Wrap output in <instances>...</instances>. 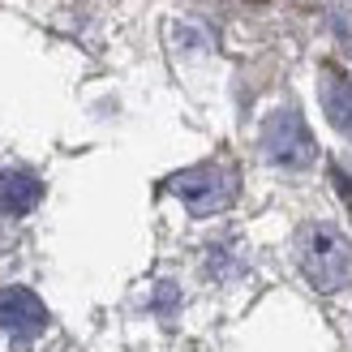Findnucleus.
<instances>
[{"label":"nucleus","mask_w":352,"mask_h":352,"mask_svg":"<svg viewBox=\"0 0 352 352\" xmlns=\"http://www.w3.org/2000/svg\"><path fill=\"white\" fill-rule=\"evenodd\" d=\"M296 267L318 292H340L352 279V245L331 223H305L296 232Z\"/></svg>","instance_id":"1"},{"label":"nucleus","mask_w":352,"mask_h":352,"mask_svg":"<svg viewBox=\"0 0 352 352\" xmlns=\"http://www.w3.org/2000/svg\"><path fill=\"white\" fill-rule=\"evenodd\" d=\"M0 331L13 340H34L47 331V305L30 288H5L0 292Z\"/></svg>","instance_id":"4"},{"label":"nucleus","mask_w":352,"mask_h":352,"mask_svg":"<svg viewBox=\"0 0 352 352\" xmlns=\"http://www.w3.org/2000/svg\"><path fill=\"white\" fill-rule=\"evenodd\" d=\"M318 95H322V112H327V120H331V125H336L344 138H352V82L340 74L336 65L322 69Z\"/></svg>","instance_id":"6"},{"label":"nucleus","mask_w":352,"mask_h":352,"mask_svg":"<svg viewBox=\"0 0 352 352\" xmlns=\"http://www.w3.org/2000/svg\"><path fill=\"white\" fill-rule=\"evenodd\" d=\"M43 198V181L30 168H9L0 176V210L5 215H30Z\"/></svg>","instance_id":"5"},{"label":"nucleus","mask_w":352,"mask_h":352,"mask_svg":"<svg viewBox=\"0 0 352 352\" xmlns=\"http://www.w3.org/2000/svg\"><path fill=\"white\" fill-rule=\"evenodd\" d=\"M262 155L279 168H309L318 160V142H314V133L301 120V112L279 108L262 120Z\"/></svg>","instance_id":"3"},{"label":"nucleus","mask_w":352,"mask_h":352,"mask_svg":"<svg viewBox=\"0 0 352 352\" xmlns=\"http://www.w3.org/2000/svg\"><path fill=\"white\" fill-rule=\"evenodd\" d=\"M168 193H176L193 215H215V210L232 206L236 198V176L219 164H193L185 172H172L164 181Z\"/></svg>","instance_id":"2"}]
</instances>
